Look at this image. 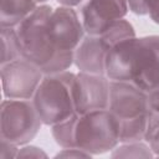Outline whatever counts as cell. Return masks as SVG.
Listing matches in <instances>:
<instances>
[{"label":"cell","instance_id":"1","mask_svg":"<svg viewBox=\"0 0 159 159\" xmlns=\"http://www.w3.org/2000/svg\"><path fill=\"white\" fill-rule=\"evenodd\" d=\"M111 81L130 82L147 93L159 86V36L125 39L114 45L106 58Z\"/></svg>","mask_w":159,"mask_h":159},{"label":"cell","instance_id":"2","mask_svg":"<svg viewBox=\"0 0 159 159\" xmlns=\"http://www.w3.org/2000/svg\"><path fill=\"white\" fill-rule=\"evenodd\" d=\"M52 10L47 4H39L37 7L15 27L22 57L36 65L45 75L67 71L75 61V55L62 53L55 45L48 26Z\"/></svg>","mask_w":159,"mask_h":159},{"label":"cell","instance_id":"3","mask_svg":"<svg viewBox=\"0 0 159 159\" xmlns=\"http://www.w3.org/2000/svg\"><path fill=\"white\" fill-rule=\"evenodd\" d=\"M75 76L68 70L43 75L32 102L45 125L51 127L76 113L72 96Z\"/></svg>","mask_w":159,"mask_h":159},{"label":"cell","instance_id":"4","mask_svg":"<svg viewBox=\"0 0 159 159\" xmlns=\"http://www.w3.org/2000/svg\"><path fill=\"white\" fill-rule=\"evenodd\" d=\"M134 36V27L125 19L114 21L99 35L86 34L75 51L73 65L81 72L104 75L109 50L118 42Z\"/></svg>","mask_w":159,"mask_h":159},{"label":"cell","instance_id":"5","mask_svg":"<svg viewBox=\"0 0 159 159\" xmlns=\"http://www.w3.org/2000/svg\"><path fill=\"white\" fill-rule=\"evenodd\" d=\"M75 143L91 155L112 152L119 144L118 119L107 109L78 114L75 127Z\"/></svg>","mask_w":159,"mask_h":159},{"label":"cell","instance_id":"6","mask_svg":"<svg viewBox=\"0 0 159 159\" xmlns=\"http://www.w3.org/2000/svg\"><path fill=\"white\" fill-rule=\"evenodd\" d=\"M43 123L32 99L5 98L0 107V139L19 147L30 143Z\"/></svg>","mask_w":159,"mask_h":159},{"label":"cell","instance_id":"7","mask_svg":"<svg viewBox=\"0 0 159 159\" xmlns=\"http://www.w3.org/2000/svg\"><path fill=\"white\" fill-rule=\"evenodd\" d=\"M0 73L2 94L10 99H32L45 75L24 57L1 65Z\"/></svg>","mask_w":159,"mask_h":159},{"label":"cell","instance_id":"8","mask_svg":"<svg viewBox=\"0 0 159 159\" xmlns=\"http://www.w3.org/2000/svg\"><path fill=\"white\" fill-rule=\"evenodd\" d=\"M109 78L106 75L78 72L75 76L72 96L77 114L107 109L109 103Z\"/></svg>","mask_w":159,"mask_h":159},{"label":"cell","instance_id":"9","mask_svg":"<svg viewBox=\"0 0 159 159\" xmlns=\"http://www.w3.org/2000/svg\"><path fill=\"white\" fill-rule=\"evenodd\" d=\"M108 109L118 119V123L148 116V93L130 82L111 81Z\"/></svg>","mask_w":159,"mask_h":159},{"label":"cell","instance_id":"10","mask_svg":"<svg viewBox=\"0 0 159 159\" xmlns=\"http://www.w3.org/2000/svg\"><path fill=\"white\" fill-rule=\"evenodd\" d=\"M50 31L60 52L75 55L86 35L81 17L73 7L58 6L52 10L48 20Z\"/></svg>","mask_w":159,"mask_h":159},{"label":"cell","instance_id":"11","mask_svg":"<svg viewBox=\"0 0 159 159\" xmlns=\"http://www.w3.org/2000/svg\"><path fill=\"white\" fill-rule=\"evenodd\" d=\"M127 0H86L81 5V21L86 34L99 35L128 12Z\"/></svg>","mask_w":159,"mask_h":159},{"label":"cell","instance_id":"12","mask_svg":"<svg viewBox=\"0 0 159 159\" xmlns=\"http://www.w3.org/2000/svg\"><path fill=\"white\" fill-rule=\"evenodd\" d=\"M37 5L36 0H0V27L19 26Z\"/></svg>","mask_w":159,"mask_h":159},{"label":"cell","instance_id":"13","mask_svg":"<svg viewBox=\"0 0 159 159\" xmlns=\"http://www.w3.org/2000/svg\"><path fill=\"white\" fill-rule=\"evenodd\" d=\"M1 60L0 65H5L7 62L15 61L21 55V46L19 41V36L15 27H1Z\"/></svg>","mask_w":159,"mask_h":159},{"label":"cell","instance_id":"14","mask_svg":"<svg viewBox=\"0 0 159 159\" xmlns=\"http://www.w3.org/2000/svg\"><path fill=\"white\" fill-rule=\"evenodd\" d=\"M77 113L70 118L51 125V133L55 142L61 148H76L75 143V127L77 120Z\"/></svg>","mask_w":159,"mask_h":159},{"label":"cell","instance_id":"15","mask_svg":"<svg viewBox=\"0 0 159 159\" xmlns=\"http://www.w3.org/2000/svg\"><path fill=\"white\" fill-rule=\"evenodd\" d=\"M112 158H153L154 154L145 140L119 143L112 152Z\"/></svg>","mask_w":159,"mask_h":159},{"label":"cell","instance_id":"16","mask_svg":"<svg viewBox=\"0 0 159 159\" xmlns=\"http://www.w3.org/2000/svg\"><path fill=\"white\" fill-rule=\"evenodd\" d=\"M144 140L152 149L154 157H159V116L149 113Z\"/></svg>","mask_w":159,"mask_h":159},{"label":"cell","instance_id":"17","mask_svg":"<svg viewBox=\"0 0 159 159\" xmlns=\"http://www.w3.org/2000/svg\"><path fill=\"white\" fill-rule=\"evenodd\" d=\"M16 158H47V154L36 145H21Z\"/></svg>","mask_w":159,"mask_h":159},{"label":"cell","instance_id":"18","mask_svg":"<svg viewBox=\"0 0 159 159\" xmlns=\"http://www.w3.org/2000/svg\"><path fill=\"white\" fill-rule=\"evenodd\" d=\"M19 145L10 143L5 139H0V159L16 158L19 153Z\"/></svg>","mask_w":159,"mask_h":159},{"label":"cell","instance_id":"19","mask_svg":"<svg viewBox=\"0 0 159 159\" xmlns=\"http://www.w3.org/2000/svg\"><path fill=\"white\" fill-rule=\"evenodd\" d=\"M92 155L80 148H62L55 158H91Z\"/></svg>","mask_w":159,"mask_h":159},{"label":"cell","instance_id":"20","mask_svg":"<svg viewBox=\"0 0 159 159\" xmlns=\"http://www.w3.org/2000/svg\"><path fill=\"white\" fill-rule=\"evenodd\" d=\"M148 106L149 113L159 116V86L148 92Z\"/></svg>","mask_w":159,"mask_h":159},{"label":"cell","instance_id":"21","mask_svg":"<svg viewBox=\"0 0 159 159\" xmlns=\"http://www.w3.org/2000/svg\"><path fill=\"white\" fill-rule=\"evenodd\" d=\"M128 9L135 15H148L145 0H127Z\"/></svg>","mask_w":159,"mask_h":159},{"label":"cell","instance_id":"22","mask_svg":"<svg viewBox=\"0 0 159 159\" xmlns=\"http://www.w3.org/2000/svg\"><path fill=\"white\" fill-rule=\"evenodd\" d=\"M145 5L149 17L159 25V0H145Z\"/></svg>","mask_w":159,"mask_h":159},{"label":"cell","instance_id":"23","mask_svg":"<svg viewBox=\"0 0 159 159\" xmlns=\"http://www.w3.org/2000/svg\"><path fill=\"white\" fill-rule=\"evenodd\" d=\"M60 6H67V7H76L82 5L86 0H56Z\"/></svg>","mask_w":159,"mask_h":159},{"label":"cell","instance_id":"24","mask_svg":"<svg viewBox=\"0 0 159 159\" xmlns=\"http://www.w3.org/2000/svg\"><path fill=\"white\" fill-rule=\"evenodd\" d=\"M37 1V4H45L46 1H48V0H36Z\"/></svg>","mask_w":159,"mask_h":159}]
</instances>
